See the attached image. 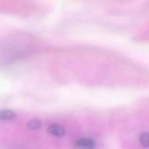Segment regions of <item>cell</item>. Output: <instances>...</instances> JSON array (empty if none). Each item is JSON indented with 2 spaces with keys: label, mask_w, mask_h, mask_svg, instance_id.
<instances>
[{
  "label": "cell",
  "mask_w": 149,
  "mask_h": 149,
  "mask_svg": "<svg viewBox=\"0 0 149 149\" xmlns=\"http://www.w3.org/2000/svg\"><path fill=\"white\" fill-rule=\"evenodd\" d=\"M74 146L79 147L94 148L95 146L94 141L89 138H82L77 140L74 143Z\"/></svg>",
  "instance_id": "obj_1"
},
{
  "label": "cell",
  "mask_w": 149,
  "mask_h": 149,
  "mask_svg": "<svg viewBox=\"0 0 149 149\" xmlns=\"http://www.w3.org/2000/svg\"><path fill=\"white\" fill-rule=\"evenodd\" d=\"M48 131L51 134L59 137H62L65 134L63 128L62 126L56 124L49 126L48 128Z\"/></svg>",
  "instance_id": "obj_2"
},
{
  "label": "cell",
  "mask_w": 149,
  "mask_h": 149,
  "mask_svg": "<svg viewBox=\"0 0 149 149\" xmlns=\"http://www.w3.org/2000/svg\"><path fill=\"white\" fill-rule=\"evenodd\" d=\"M15 113L11 110H3L0 112V119L3 120H11L15 117Z\"/></svg>",
  "instance_id": "obj_3"
},
{
  "label": "cell",
  "mask_w": 149,
  "mask_h": 149,
  "mask_svg": "<svg viewBox=\"0 0 149 149\" xmlns=\"http://www.w3.org/2000/svg\"><path fill=\"white\" fill-rule=\"evenodd\" d=\"M141 144L143 146H149V133H144L140 136L139 140Z\"/></svg>",
  "instance_id": "obj_4"
},
{
  "label": "cell",
  "mask_w": 149,
  "mask_h": 149,
  "mask_svg": "<svg viewBox=\"0 0 149 149\" xmlns=\"http://www.w3.org/2000/svg\"><path fill=\"white\" fill-rule=\"evenodd\" d=\"M27 126L30 129L36 130L40 128V127L41 126V123L38 120H36V119L31 120L28 123Z\"/></svg>",
  "instance_id": "obj_5"
}]
</instances>
